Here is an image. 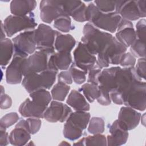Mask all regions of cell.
Wrapping results in <instances>:
<instances>
[{"label": "cell", "mask_w": 146, "mask_h": 146, "mask_svg": "<svg viewBox=\"0 0 146 146\" xmlns=\"http://www.w3.org/2000/svg\"><path fill=\"white\" fill-rule=\"evenodd\" d=\"M12 41L14 44V52L28 56L36 50L35 30L21 33L13 38Z\"/></svg>", "instance_id": "cell-9"}, {"label": "cell", "mask_w": 146, "mask_h": 146, "mask_svg": "<svg viewBox=\"0 0 146 146\" xmlns=\"http://www.w3.org/2000/svg\"><path fill=\"white\" fill-rule=\"evenodd\" d=\"M71 112V108L68 105L59 101L53 100L44 111L43 118L51 123H62L66 121Z\"/></svg>", "instance_id": "cell-10"}, {"label": "cell", "mask_w": 146, "mask_h": 146, "mask_svg": "<svg viewBox=\"0 0 146 146\" xmlns=\"http://www.w3.org/2000/svg\"><path fill=\"white\" fill-rule=\"evenodd\" d=\"M113 38L109 33L100 31L91 23L84 25L83 29L82 42L93 55H98Z\"/></svg>", "instance_id": "cell-2"}, {"label": "cell", "mask_w": 146, "mask_h": 146, "mask_svg": "<svg viewBox=\"0 0 146 146\" xmlns=\"http://www.w3.org/2000/svg\"><path fill=\"white\" fill-rule=\"evenodd\" d=\"M19 120V116L17 112H11L6 113L0 120V127L7 128L14 125Z\"/></svg>", "instance_id": "cell-39"}, {"label": "cell", "mask_w": 146, "mask_h": 146, "mask_svg": "<svg viewBox=\"0 0 146 146\" xmlns=\"http://www.w3.org/2000/svg\"><path fill=\"white\" fill-rule=\"evenodd\" d=\"M75 44L76 40L71 34H63L58 31L54 42V48L57 52H71Z\"/></svg>", "instance_id": "cell-24"}, {"label": "cell", "mask_w": 146, "mask_h": 146, "mask_svg": "<svg viewBox=\"0 0 146 146\" xmlns=\"http://www.w3.org/2000/svg\"><path fill=\"white\" fill-rule=\"evenodd\" d=\"M66 103L75 111H88L90 109V104L84 96L79 91L75 90H72L70 92Z\"/></svg>", "instance_id": "cell-23"}, {"label": "cell", "mask_w": 146, "mask_h": 146, "mask_svg": "<svg viewBox=\"0 0 146 146\" xmlns=\"http://www.w3.org/2000/svg\"><path fill=\"white\" fill-rule=\"evenodd\" d=\"M31 138V133L23 127L15 125L9 134L10 143L15 146L26 145Z\"/></svg>", "instance_id": "cell-25"}, {"label": "cell", "mask_w": 146, "mask_h": 146, "mask_svg": "<svg viewBox=\"0 0 146 146\" xmlns=\"http://www.w3.org/2000/svg\"><path fill=\"white\" fill-rule=\"evenodd\" d=\"M5 94V89L3 88V87L1 85V94Z\"/></svg>", "instance_id": "cell-52"}, {"label": "cell", "mask_w": 146, "mask_h": 146, "mask_svg": "<svg viewBox=\"0 0 146 146\" xmlns=\"http://www.w3.org/2000/svg\"><path fill=\"white\" fill-rule=\"evenodd\" d=\"M120 67H111L105 68L102 70L98 76L99 86L103 87L109 92L116 88L117 74Z\"/></svg>", "instance_id": "cell-21"}, {"label": "cell", "mask_w": 146, "mask_h": 146, "mask_svg": "<svg viewBox=\"0 0 146 146\" xmlns=\"http://www.w3.org/2000/svg\"><path fill=\"white\" fill-rule=\"evenodd\" d=\"M146 83L144 81L135 82L123 96V104L135 110L143 111L146 106Z\"/></svg>", "instance_id": "cell-6"}, {"label": "cell", "mask_w": 146, "mask_h": 146, "mask_svg": "<svg viewBox=\"0 0 146 146\" xmlns=\"http://www.w3.org/2000/svg\"><path fill=\"white\" fill-rule=\"evenodd\" d=\"M99 87V95L96 99L97 102L102 106H108L111 104V100L110 97V92L98 86Z\"/></svg>", "instance_id": "cell-46"}, {"label": "cell", "mask_w": 146, "mask_h": 146, "mask_svg": "<svg viewBox=\"0 0 146 146\" xmlns=\"http://www.w3.org/2000/svg\"><path fill=\"white\" fill-rule=\"evenodd\" d=\"M135 31L137 38L145 42L146 33V21L145 19H141L137 22Z\"/></svg>", "instance_id": "cell-45"}, {"label": "cell", "mask_w": 146, "mask_h": 146, "mask_svg": "<svg viewBox=\"0 0 146 146\" xmlns=\"http://www.w3.org/2000/svg\"><path fill=\"white\" fill-rule=\"evenodd\" d=\"M16 125L23 127L31 135H34L39 131L42 125V121L40 118L38 117H27L26 120H20Z\"/></svg>", "instance_id": "cell-31"}, {"label": "cell", "mask_w": 146, "mask_h": 146, "mask_svg": "<svg viewBox=\"0 0 146 146\" xmlns=\"http://www.w3.org/2000/svg\"><path fill=\"white\" fill-rule=\"evenodd\" d=\"M48 55L47 53L36 50L26 58L22 64L23 76L33 73H38L48 69Z\"/></svg>", "instance_id": "cell-8"}, {"label": "cell", "mask_w": 146, "mask_h": 146, "mask_svg": "<svg viewBox=\"0 0 146 146\" xmlns=\"http://www.w3.org/2000/svg\"><path fill=\"white\" fill-rule=\"evenodd\" d=\"M58 72L48 69L24 76L22 85L29 94L39 89L49 90L54 84Z\"/></svg>", "instance_id": "cell-3"}, {"label": "cell", "mask_w": 146, "mask_h": 146, "mask_svg": "<svg viewBox=\"0 0 146 146\" xmlns=\"http://www.w3.org/2000/svg\"><path fill=\"white\" fill-rule=\"evenodd\" d=\"M27 57L17 52L14 53L13 59L6 70L7 83L17 84L22 82L23 76L22 71V64Z\"/></svg>", "instance_id": "cell-13"}, {"label": "cell", "mask_w": 146, "mask_h": 146, "mask_svg": "<svg viewBox=\"0 0 146 146\" xmlns=\"http://www.w3.org/2000/svg\"><path fill=\"white\" fill-rule=\"evenodd\" d=\"M54 27L59 31L65 33L74 29L70 17L67 15H62L56 18L54 21Z\"/></svg>", "instance_id": "cell-33"}, {"label": "cell", "mask_w": 146, "mask_h": 146, "mask_svg": "<svg viewBox=\"0 0 146 146\" xmlns=\"http://www.w3.org/2000/svg\"><path fill=\"white\" fill-rule=\"evenodd\" d=\"M70 87L66 84L58 82L52 88L51 95L54 100L62 102L67 96Z\"/></svg>", "instance_id": "cell-30"}, {"label": "cell", "mask_w": 146, "mask_h": 146, "mask_svg": "<svg viewBox=\"0 0 146 146\" xmlns=\"http://www.w3.org/2000/svg\"><path fill=\"white\" fill-rule=\"evenodd\" d=\"M136 62V58L130 52H125L122 55L120 59L119 64L123 67H135Z\"/></svg>", "instance_id": "cell-44"}, {"label": "cell", "mask_w": 146, "mask_h": 146, "mask_svg": "<svg viewBox=\"0 0 146 146\" xmlns=\"http://www.w3.org/2000/svg\"><path fill=\"white\" fill-rule=\"evenodd\" d=\"M40 18L45 23H51L62 15H66L61 1L43 0L39 5Z\"/></svg>", "instance_id": "cell-11"}, {"label": "cell", "mask_w": 146, "mask_h": 146, "mask_svg": "<svg viewBox=\"0 0 146 146\" xmlns=\"http://www.w3.org/2000/svg\"><path fill=\"white\" fill-rule=\"evenodd\" d=\"M109 132L106 137L107 145L118 146L126 143L129 135L128 131L122 127L117 119L110 126Z\"/></svg>", "instance_id": "cell-19"}, {"label": "cell", "mask_w": 146, "mask_h": 146, "mask_svg": "<svg viewBox=\"0 0 146 146\" xmlns=\"http://www.w3.org/2000/svg\"><path fill=\"white\" fill-rule=\"evenodd\" d=\"M31 99L42 106L48 107L52 99L50 93L46 89H39L30 93Z\"/></svg>", "instance_id": "cell-29"}, {"label": "cell", "mask_w": 146, "mask_h": 146, "mask_svg": "<svg viewBox=\"0 0 146 146\" xmlns=\"http://www.w3.org/2000/svg\"><path fill=\"white\" fill-rule=\"evenodd\" d=\"M105 123L104 120L100 117H92L88 123V132L92 134L102 133L104 131Z\"/></svg>", "instance_id": "cell-34"}, {"label": "cell", "mask_w": 146, "mask_h": 146, "mask_svg": "<svg viewBox=\"0 0 146 146\" xmlns=\"http://www.w3.org/2000/svg\"><path fill=\"white\" fill-rule=\"evenodd\" d=\"M11 105L12 99L11 97L6 94H1V108L2 110H6L10 108Z\"/></svg>", "instance_id": "cell-49"}, {"label": "cell", "mask_w": 146, "mask_h": 146, "mask_svg": "<svg viewBox=\"0 0 146 146\" xmlns=\"http://www.w3.org/2000/svg\"><path fill=\"white\" fill-rule=\"evenodd\" d=\"M115 11L122 19L131 22L143 18L137 1H117Z\"/></svg>", "instance_id": "cell-14"}, {"label": "cell", "mask_w": 146, "mask_h": 146, "mask_svg": "<svg viewBox=\"0 0 146 146\" xmlns=\"http://www.w3.org/2000/svg\"><path fill=\"white\" fill-rule=\"evenodd\" d=\"M102 70V68H100L97 64H96L88 72V74L87 78V82L99 86L98 76Z\"/></svg>", "instance_id": "cell-43"}, {"label": "cell", "mask_w": 146, "mask_h": 146, "mask_svg": "<svg viewBox=\"0 0 146 146\" xmlns=\"http://www.w3.org/2000/svg\"><path fill=\"white\" fill-rule=\"evenodd\" d=\"M14 51V44L9 38L1 40V62L2 67L6 66L10 61Z\"/></svg>", "instance_id": "cell-26"}, {"label": "cell", "mask_w": 146, "mask_h": 146, "mask_svg": "<svg viewBox=\"0 0 146 146\" xmlns=\"http://www.w3.org/2000/svg\"><path fill=\"white\" fill-rule=\"evenodd\" d=\"M141 80L136 75L134 67H123L119 70L117 74L116 90L123 97L127 93L131 86L136 81ZM142 81V80H141Z\"/></svg>", "instance_id": "cell-15"}, {"label": "cell", "mask_w": 146, "mask_h": 146, "mask_svg": "<svg viewBox=\"0 0 146 146\" xmlns=\"http://www.w3.org/2000/svg\"><path fill=\"white\" fill-rule=\"evenodd\" d=\"M68 70L70 72L73 81L76 84H82L86 82L87 73L78 68L74 62L71 64Z\"/></svg>", "instance_id": "cell-35"}, {"label": "cell", "mask_w": 146, "mask_h": 146, "mask_svg": "<svg viewBox=\"0 0 146 146\" xmlns=\"http://www.w3.org/2000/svg\"><path fill=\"white\" fill-rule=\"evenodd\" d=\"M58 31L48 25L39 24L35 30L36 50L43 51L48 55L55 52L54 42Z\"/></svg>", "instance_id": "cell-7"}, {"label": "cell", "mask_w": 146, "mask_h": 146, "mask_svg": "<svg viewBox=\"0 0 146 146\" xmlns=\"http://www.w3.org/2000/svg\"><path fill=\"white\" fill-rule=\"evenodd\" d=\"M58 81L67 85L72 84L73 80L69 70H64L59 72L58 75Z\"/></svg>", "instance_id": "cell-47"}, {"label": "cell", "mask_w": 146, "mask_h": 146, "mask_svg": "<svg viewBox=\"0 0 146 146\" xmlns=\"http://www.w3.org/2000/svg\"><path fill=\"white\" fill-rule=\"evenodd\" d=\"M47 108L31 99L27 98L20 105L19 112L24 117L43 118L44 112Z\"/></svg>", "instance_id": "cell-20"}, {"label": "cell", "mask_w": 146, "mask_h": 146, "mask_svg": "<svg viewBox=\"0 0 146 146\" xmlns=\"http://www.w3.org/2000/svg\"><path fill=\"white\" fill-rule=\"evenodd\" d=\"M127 49V48L113 36L105 47L98 54L96 64L102 68H107L110 64H119L122 55L126 52Z\"/></svg>", "instance_id": "cell-4"}, {"label": "cell", "mask_w": 146, "mask_h": 146, "mask_svg": "<svg viewBox=\"0 0 146 146\" xmlns=\"http://www.w3.org/2000/svg\"><path fill=\"white\" fill-rule=\"evenodd\" d=\"M115 37L126 48L129 47L137 38L132 22L121 18L117 27Z\"/></svg>", "instance_id": "cell-16"}, {"label": "cell", "mask_w": 146, "mask_h": 146, "mask_svg": "<svg viewBox=\"0 0 146 146\" xmlns=\"http://www.w3.org/2000/svg\"><path fill=\"white\" fill-rule=\"evenodd\" d=\"M116 1H95L94 3L101 12L108 13L115 11Z\"/></svg>", "instance_id": "cell-38"}, {"label": "cell", "mask_w": 146, "mask_h": 146, "mask_svg": "<svg viewBox=\"0 0 146 146\" xmlns=\"http://www.w3.org/2000/svg\"><path fill=\"white\" fill-rule=\"evenodd\" d=\"M6 128L0 127V145L5 146L9 143V135L6 131Z\"/></svg>", "instance_id": "cell-50"}, {"label": "cell", "mask_w": 146, "mask_h": 146, "mask_svg": "<svg viewBox=\"0 0 146 146\" xmlns=\"http://www.w3.org/2000/svg\"><path fill=\"white\" fill-rule=\"evenodd\" d=\"M79 91H82L84 97L90 103H93L99 95L98 86L88 82L83 84L79 88Z\"/></svg>", "instance_id": "cell-32"}, {"label": "cell", "mask_w": 146, "mask_h": 146, "mask_svg": "<svg viewBox=\"0 0 146 146\" xmlns=\"http://www.w3.org/2000/svg\"><path fill=\"white\" fill-rule=\"evenodd\" d=\"M72 63L70 52H55L48 60V69L58 72L59 70H67Z\"/></svg>", "instance_id": "cell-18"}, {"label": "cell", "mask_w": 146, "mask_h": 146, "mask_svg": "<svg viewBox=\"0 0 146 146\" xmlns=\"http://www.w3.org/2000/svg\"><path fill=\"white\" fill-rule=\"evenodd\" d=\"M84 145H107V138L102 133L95 134L82 138Z\"/></svg>", "instance_id": "cell-36"}, {"label": "cell", "mask_w": 146, "mask_h": 146, "mask_svg": "<svg viewBox=\"0 0 146 146\" xmlns=\"http://www.w3.org/2000/svg\"><path fill=\"white\" fill-rule=\"evenodd\" d=\"M86 21L99 29H102L110 33L116 31L118 25L121 19L115 11L108 13L101 12L94 2L87 6Z\"/></svg>", "instance_id": "cell-1"}, {"label": "cell", "mask_w": 146, "mask_h": 146, "mask_svg": "<svg viewBox=\"0 0 146 146\" xmlns=\"http://www.w3.org/2000/svg\"><path fill=\"white\" fill-rule=\"evenodd\" d=\"M61 2L65 15L71 17L72 13L83 2L80 1H61Z\"/></svg>", "instance_id": "cell-40"}, {"label": "cell", "mask_w": 146, "mask_h": 146, "mask_svg": "<svg viewBox=\"0 0 146 146\" xmlns=\"http://www.w3.org/2000/svg\"><path fill=\"white\" fill-rule=\"evenodd\" d=\"M83 131L84 129L72 122L66 120L64 124L63 134L65 138L71 141H74L82 136Z\"/></svg>", "instance_id": "cell-28"}, {"label": "cell", "mask_w": 146, "mask_h": 146, "mask_svg": "<svg viewBox=\"0 0 146 146\" xmlns=\"http://www.w3.org/2000/svg\"><path fill=\"white\" fill-rule=\"evenodd\" d=\"M135 71L137 77L141 80H145L146 62L145 58H141L137 60V63L134 67Z\"/></svg>", "instance_id": "cell-42"}, {"label": "cell", "mask_w": 146, "mask_h": 146, "mask_svg": "<svg viewBox=\"0 0 146 146\" xmlns=\"http://www.w3.org/2000/svg\"><path fill=\"white\" fill-rule=\"evenodd\" d=\"M130 52L136 58H145V42L136 38L129 46Z\"/></svg>", "instance_id": "cell-37"}, {"label": "cell", "mask_w": 146, "mask_h": 146, "mask_svg": "<svg viewBox=\"0 0 146 146\" xmlns=\"http://www.w3.org/2000/svg\"><path fill=\"white\" fill-rule=\"evenodd\" d=\"M3 23L6 34L9 37L23 30H34L37 26L33 12L25 16L10 15L4 19Z\"/></svg>", "instance_id": "cell-5"}, {"label": "cell", "mask_w": 146, "mask_h": 146, "mask_svg": "<svg viewBox=\"0 0 146 146\" xmlns=\"http://www.w3.org/2000/svg\"><path fill=\"white\" fill-rule=\"evenodd\" d=\"M1 40H2V39H4L6 38V33H5V29H4V26H3V23L2 22V21H1Z\"/></svg>", "instance_id": "cell-51"}, {"label": "cell", "mask_w": 146, "mask_h": 146, "mask_svg": "<svg viewBox=\"0 0 146 146\" xmlns=\"http://www.w3.org/2000/svg\"><path fill=\"white\" fill-rule=\"evenodd\" d=\"M90 113L87 111L72 112L66 120L70 121L83 129H85L90 120Z\"/></svg>", "instance_id": "cell-27"}, {"label": "cell", "mask_w": 146, "mask_h": 146, "mask_svg": "<svg viewBox=\"0 0 146 146\" xmlns=\"http://www.w3.org/2000/svg\"><path fill=\"white\" fill-rule=\"evenodd\" d=\"M141 113L131 107L124 106L121 107L118 113L120 124L127 131L135 129L139 124Z\"/></svg>", "instance_id": "cell-17"}, {"label": "cell", "mask_w": 146, "mask_h": 146, "mask_svg": "<svg viewBox=\"0 0 146 146\" xmlns=\"http://www.w3.org/2000/svg\"><path fill=\"white\" fill-rule=\"evenodd\" d=\"M110 97L111 100L116 104L121 105L123 104V100L121 94L117 91V90L113 89L110 92Z\"/></svg>", "instance_id": "cell-48"}, {"label": "cell", "mask_w": 146, "mask_h": 146, "mask_svg": "<svg viewBox=\"0 0 146 146\" xmlns=\"http://www.w3.org/2000/svg\"><path fill=\"white\" fill-rule=\"evenodd\" d=\"M74 63L80 69L88 74V71L96 64V57L92 54L81 42L73 52Z\"/></svg>", "instance_id": "cell-12"}, {"label": "cell", "mask_w": 146, "mask_h": 146, "mask_svg": "<svg viewBox=\"0 0 146 146\" xmlns=\"http://www.w3.org/2000/svg\"><path fill=\"white\" fill-rule=\"evenodd\" d=\"M36 6L34 0L12 1L10 4V9L12 15L25 16L32 13Z\"/></svg>", "instance_id": "cell-22"}, {"label": "cell", "mask_w": 146, "mask_h": 146, "mask_svg": "<svg viewBox=\"0 0 146 146\" xmlns=\"http://www.w3.org/2000/svg\"><path fill=\"white\" fill-rule=\"evenodd\" d=\"M86 9L87 6L84 3L82 4L72 13L71 17L76 21L79 22H84L86 21Z\"/></svg>", "instance_id": "cell-41"}]
</instances>
